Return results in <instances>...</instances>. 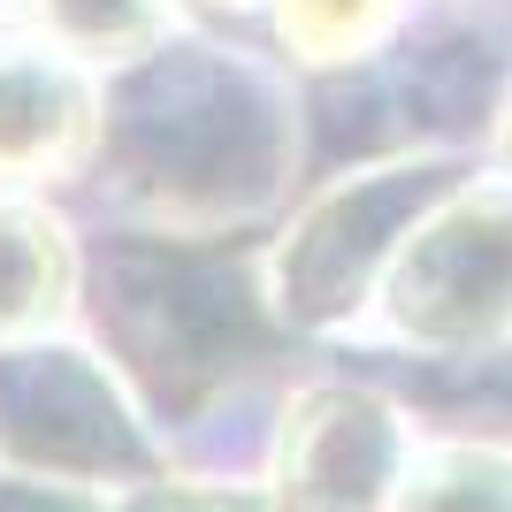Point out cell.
I'll return each mask as SVG.
<instances>
[{
  "mask_svg": "<svg viewBox=\"0 0 512 512\" xmlns=\"http://www.w3.org/2000/svg\"><path fill=\"white\" fill-rule=\"evenodd\" d=\"M92 100L54 46H0V184H39L85 146Z\"/></svg>",
  "mask_w": 512,
  "mask_h": 512,
  "instance_id": "1",
  "label": "cell"
},
{
  "mask_svg": "<svg viewBox=\"0 0 512 512\" xmlns=\"http://www.w3.org/2000/svg\"><path fill=\"white\" fill-rule=\"evenodd\" d=\"M39 39L69 62H130L169 31L176 0H23Z\"/></svg>",
  "mask_w": 512,
  "mask_h": 512,
  "instance_id": "2",
  "label": "cell"
},
{
  "mask_svg": "<svg viewBox=\"0 0 512 512\" xmlns=\"http://www.w3.org/2000/svg\"><path fill=\"white\" fill-rule=\"evenodd\" d=\"M62 291V245L39 214H8L0 207V329L39 321Z\"/></svg>",
  "mask_w": 512,
  "mask_h": 512,
  "instance_id": "3",
  "label": "cell"
},
{
  "mask_svg": "<svg viewBox=\"0 0 512 512\" xmlns=\"http://www.w3.org/2000/svg\"><path fill=\"white\" fill-rule=\"evenodd\" d=\"M276 8H283V39L306 62H337V54L367 46L390 16V0H276Z\"/></svg>",
  "mask_w": 512,
  "mask_h": 512,
  "instance_id": "4",
  "label": "cell"
},
{
  "mask_svg": "<svg viewBox=\"0 0 512 512\" xmlns=\"http://www.w3.org/2000/svg\"><path fill=\"white\" fill-rule=\"evenodd\" d=\"M406 512H512V467L451 459V467L421 474L406 490Z\"/></svg>",
  "mask_w": 512,
  "mask_h": 512,
  "instance_id": "5",
  "label": "cell"
}]
</instances>
